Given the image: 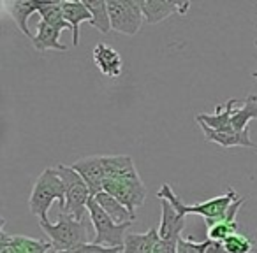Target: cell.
Returning a JSON list of instances; mask_svg holds the SVG:
<instances>
[{
	"instance_id": "cell-17",
	"label": "cell",
	"mask_w": 257,
	"mask_h": 253,
	"mask_svg": "<svg viewBox=\"0 0 257 253\" xmlns=\"http://www.w3.org/2000/svg\"><path fill=\"white\" fill-rule=\"evenodd\" d=\"M62 9H64V16L67 23L72 27V44L78 46L79 44V25L83 22H92V13L86 9L85 2H78V0H71V2H62Z\"/></svg>"
},
{
	"instance_id": "cell-12",
	"label": "cell",
	"mask_w": 257,
	"mask_h": 253,
	"mask_svg": "<svg viewBox=\"0 0 257 253\" xmlns=\"http://www.w3.org/2000/svg\"><path fill=\"white\" fill-rule=\"evenodd\" d=\"M164 244L159 235V228H150L145 234H127L123 253H162Z\"/></svg>"
},
{
	"instance_id": "cell-13",
	"label": "cell",
	"mask_w": 257,
	"mask_h": 253,
	"mask_svg": "<svg viewBox=\"0 0 257 253\" xmlns=\"http://www.w3.org/2000/svg\"><path fill=\"white\" fill-rule=\"evenodd\" d=\"M236 106H238V100L229 99L225 106L218 104L215 107L213 114H197L196 121L208 125L210 129L217 130V132H234V129H232V113H234Z\"/></svg>"
},
{
	"instance_id": "cell-22",
	"label": "cell",
	"mask_w": 257,
	"mask_h": 253,
	"mask_svg": "<svg viewBox=\"0 0 257 253\" xmlns=\"http://www.w3.org/2000/svg\"><path fill=\"white\" fill-rule=\"evenodd\" d=\"M39 15H41V20L46 22L48 25L55 27V29H60V30H71L72 32V27L69 25L64 16L62 2H41Z\"/></svg>"
},
{
	"instance_id": "cell-20",
	"label": "cell",
	"mask_w": 257,
	"mask_h": 253,
	"mask_svg": "<svg viewBox=\"0 0 257 253\" xmlns=\"http://www.w3.org/2000/svg\"><path fill=\"white\" fill-rule=\"evenodd\" d=\"M39 4L41 2H37V0H16L15 4L9 6V11H11L15 23L18 25L20 32L23 36L30 37V39H34V36L29 30V18L32 15H36V13H39Z\"/></svg>"
},
{
	"instance_id": "cell-5",
	"label": "cell",
	"mask_w": 257,
	"mask_h": 253,
	"mask_svg": "<svg viewBox=\"0 0 257 253\" xmlns=\"http://www.w3.org/2000/svg\"><path fill=\"white\" fill-rule=\"evenodd\" d=\"M88 214L92 220V227L95 230V237L92 242L99 246H106V248H123L125 237H127V230L133 223H114L102 207L97 204V200L90 199L88 202Z\"/></svg>"
},
{
	"instance_id": "cell-6",
	"label": "cell",
	"mask_w": 257,
	"mask_h": 253,
	"mask_svg": "<svg viewBox=\"0 0 257 253\" xmlns=\"http://www.w3.org/2000/svg\"><path fill=\"white\" fill-rule=\"evenodd\" d=\"M111 29L123 36H136L145 22L141 2L136 0H109L107 2Z\"/></svg>"
},
{
	"instance_id": "cell-31",
	"label": "cell",
	"mask_w": 257,
	"mask_h": 253,
	"mask_svg": "<svg viewBox=\"0 0 257 253\" xmlns=\"http://www.w3.org/2000/svg\"><path fill=\"white\" fill-rule=\"evenodd\" d=\"M50 253H53V251H50Z\"/></svg>"
},
{
	"instance_id": "cell-8",
	"label": "cell",
	"mask_w": 257,
	"mask_h": 253,
	"mask_svg": "<svg viewBox=\"0 0 257 253\" xmlns=\"http://www.w3.org/2000/svg\"><path fill=\"white\" fill-rule=\"evenodd\" d=\"M72 167L76 169L79 176L85 179L88 185L92 197H95L99 192H104V183H106V169H104L102 155H95V157H86L81 160L74 162Z\"/></svg>"
},
{
	"instance_id": "cell-9",
	"label": "cell",
	"mask_w": 257,
	"mask_h": 253,
	"mask_svg": "<svg viewBox=\"0 0 257 253\" xmlns=\"http://www.w3.org/2000/svg\"><path fill=\"white\" fill-rule=\"evenodd\" d=\"M190 2H168V0H143L141 9H143L145 22L148 25L164 22L171 15L185 16L189 13Z\"/></svg>"
},
{
	"instance_id": "cell-19",
	"label": "cell",
	"mask_w": 257,
	"mask_h": 253,
	"mask_svg": "<svg viewBox=\"0 0 257 253\" xmlns=\"http://www.w3.org/2000/svg\"><path fill=\"white\" fill-rule=\"evenodd\" d=\"M106 179H120L138 174L134 160L128 155H102Z\"/></svg>"
},
{
	"instance_id": "cell-23",
	"label": "cell",
	"mask_w": 257,
	"mask_h": 253,
	"mask_svg": "<svg viewBox=\"0 0 257 253\" xmlns=\"http://www.w3.org/2000/svg\"><path fill=\"white\" fill-rule=\"evenodd\" d=\"M85 6L92 13L90 25L99 30L100 34H109L111 20H109V11H107V2H104V0H88V2H85Z\"/></svg>"
},
{
	"instance_id": "cell-10",
	"label": "cell",
	"mask_w": 257,
	"mask_h": 253,
	"mask_svg": "<svg viewBox=\"0 0 257 253\" xmlns=\"http://www.w3.org/2000/svg\"><path fill=\"white\" fill-rule=\"evenodd\" d=\"M162 216L159 225V235L162 241H178L182 230L185 228V216L178 213L168 200H161Z\"/></svg>"
},
{
	"instance_id": "cell-21",
	"label": "cell",
	"mask_w": 257,
	"mask_h": 253,
	"mask_svg": "<svg viewBox=\"0 0 257 253\" xmlns=\"http://www.w3.org/2000/svg\"><path fill=\"white\" fill-rule=\"evenodd\" d=\"M250 120H257V95L248 93L245 99V102L241 106L234 107L232 113V129L234 132H243L245 129H248Z\"/></svg>"
},
{
	"instance_id": "cell-14",
	"label": "cell",
	"mask_w": 257,
	"mask_h": 253,
	"mask_svg": "<svg viewBox=\"0 0 257 253\" xmlns=\"http://www.w3.org/2000/svg\"><path fill=\"white\" fill-rule=\"evenodd\" d=\"M197 123L201 125V130H203L206 141H210V143H215L222 148H255V143L250 139L248 129H245L243 132H217V130L210 129L208 125L201 123V121H197Z\"/></svg>"
},
{
	"instance_id": "cell-3",
	"label": "cell",
	"mask_w": 257,
	"mask_h": 253,
	"mask_svg": "<svg viewBox=\"0 0 257 253\" xmlns=\"http://www.w3.org/2000/svg\"><path fill=\"white\" fill-rule=\"evenodd\" d=\"M57 200L60 211L65 207V185L62 178L57 174L55 167L44 169L39 174L37 181L34 183L32 193L29 197V207L34 216L39 218V221H50L48 211L50 206Z\"/></svg>"
},
{
	"instance_id": "cell-30",
	"label": "cell",
	"mask_w": 257,
	"mask_h": 253,
	"mask_svg": "<svg viewBox=\"0 0 257 253\" xmlns=\"http://www.w3.org/2000/svg\"><path fill=\"white\" fill-rule=\"evenodd\" d=\"M255 249H257V244H255Z\"/></svg>"
},
{
	"instance_id": "cell-15",
	"label": "cell",
	"mask_w": 257,
	"mask_h": 253,
	"mask_svg": "<svg viewBox=\"0 0 257 253\" xmlns=\"http://www.w3.org/2000/svg\"><path fill=\"white\" fill-rule=\"evenodd\" d=\"M246 197H239L238 200H234L232 202V206L229 207V213L227 216L224 218V220H220L218 223L211 225L210 228H208V239H211V241H218V242H224L227 237H231L232 234H236L238 232V223H236V213L239 211V207L245 204Z\"/></svg>"
},
{
	"instance_id": "cell-24",
	"label": "cell",
	"mask_w": 257,
	"mask_h": 253,
	"mask_svg": "<svg viewBox=\"0 0 257 253\" xmlns=\"http://www.w3.org/2000/svg\"><path fill=\"white\" fill-rule=\"evenodd\" d=\"M8 239L15 246L16 253H50L51 242L39 241V239L25 237V235H9Z\"/></svg>"
},
{
	"instance_id": "cell-1",
	"label": "cell",
	"mask_w": 257,
	"mask_h": 253,
	"mask_svg": "<svg viewBox=\"0 0 257 253\" xmlns=\"http://www.w3.org/2000/svg\"><path fill=\"white\" fill-rule=\"evenodd\" d=\"M157 199L168 200L182 216H187V214H201V216L204 218V221H206V228H210L211 225L218 223V221L227 216L229 207L232 206L234 200L239 199V195L232 188H227V192H225L224 195H218V197H215V199L206 200V202L196 204V206H187V204H183V200L173 192L169 183H164L162 188L157 192Z\"/></svg>"
},
{
	"instance_id": "cell-29",
	"label": "cell",
	"mask_w": 257,
	"mask_h": 253,
	"mask_svg": "<svg viewBox=\"0 0 257 253\" xmlns=\"http://www.w3.org/2000/svg\"><path fill=\"white\" fill-rule=\"evenodd\" d=\"M252 78H257V71H253V72H252Z\"/></svg>"
},
{
	"instance_id": "cell-18",
	"label": "cell",
	"mask_w": 257,
	"mask_h": 253,
	"mask_svg": "<svg viewBox=\"0 0 257 253\" xmlns=\"http://www.w3.org/2000/svg\"><path fill=\"white\" fill-rule=\"evenodd\" d=\"M93 199L97 200L100 207L104 209V213L114 221V223L121 225V223H133L134 221V214H131V211L123 206L118 199H114L111 193L107 192H99Z\"/></svg>"
},
{
	"instance_id": "cell-11",
	"label": "cell",
	"mask_w": 257,
	"mask_h": 253,
	"mask_svg": "<svg viewBox=\"0 0 257 253\" xmlns=\"http://www.w3.org/2000/svg\"><path fill=\"white\" fill-rule=\"evenodd\" d=\"M93 62L99 67V71L102 72L104 76L111 79L120 78L121 69H123V62H121V57L114 48L107 46L104 43H99L95 48H93Z\"/></svg>"
},
{
	"instance_id": "cell-7",
	"label": "cell",
	"mask_w": 257,
	"mask_h": 253,
	"mask_svg": "<svg viewBox=\"0 0 257 253\" xmlns=\"http://www.w3.org/2000/svg\"><path fill=\"white\" fill-rule=\"evenodd\" d=\"M104 192L111 193L114 199L120 200L134 216H136V207L143 206L147 199V186L141 181L140 174L120 179H106Z\"/></svg>"
},
{
	"instance_id": "cell-4",
	"label": "cell",
	"mask_w": 257,
	"mask_h": 253,
	"mask_svg": "<svg viewBox=\"0 0 257 253\" xmlns=\"http://www.w3.org/2000/svg\"><path fill=\"white\" fill-rule=\"evenodd\" d=\"M57 174L62 178L65 185V207L60 213L71 214L74 220L83 221L85 220V213H88V202L92 199V192H90L88 185L85 179L76 172L72 165H57L55 167Z\"/></svg>"
},
{
	"instance_id": "cell-27",
	"label": "cell",
	"mask_w": 257,
	"mask_h": 253,
	"mask_svg": "<svg viewBox=\"0 0 257 253\" xmlns=\"http://www.w3.org/2000/svg\"><path fill=\"white\" fill-rule=\"evenodd\" d=\"M121 251H123V248H106V246H99L95 242H88V244H83L67 253H121Z\"/></svg>"
},
{
	"instance_id": "cell-26",
	"label": "cell",
	"mask_w": 257,
	"mask_h": 253,
	"mask_svg": "<svg viewBox=\"0 0 257 253\" xmlns=\"http://www.w3.org/2000/svg\"><path fill=\"white\" fill-rule=\"evenodd\" d=\"M208 246H210V239H206L203 242H197L194 241L192 235L187 239L180 237L178 246H176V253H206Z\"/></svg>"
},
{
	"instance_id": "cell-16",
	"label": "cell",
	"mask_w": 257,
	"mask_h": 253,
	"mask_svg": "<svg viewBox=\"0 0 257 253\" xmlns=\"http://www.w3.org/2000/svg\"><path fill=\"white\" fill-rule=\"evenodd\" d=\"M37 34L34 36L32 44L37 51H48V50H55V51H67V46L60 43V29H55V27L48 25L46 22L41 20L37 23Z\"/></svg>"
},
{
	"instance_id": "cell-2",
	"label": "cell",
	"mask_w": 257,
	"mask_h": 253,
	"mask_svg": "<svg viewBox=\"0 0 257 253\" xmlns=\"http://www.w3.org/2000/svg\"><path fill=\"white\" fill-rule=\"evenodd\" d=\"M41 230L48 235V241L51 242L53 253H67L83 244L92 242L90 228L85 221H78L67 213H60L57 223L51 221H41Z\"/></svg>"
},
{
	"instance_id": "cell-25",
	"label": "cell",
	"mask_w": 257,
	"mask_h": 253,
	"mask_svg": "<svg viewBox=\"0 0 257 253\" xmlns=\"http://www.w3.org/2000/svg\"><path fill=\"white\" fill-rule=\"evenodd\" d=\"M224 248L227 253H252L253 244L250 242V239L246 237V235L236 232V234H232L231 237L225 239Z\"/></svg>"
},
{
	"instance_id": "cell-28",
	"label": "cell",
	"mask_w": 257,
	"mask_h": 253,
	"mask_svg": "<svg viewBox=\"0 0 257 253\" xmlns=\"http://www.w3.org/2000/svg\"><path fill=\"white\" fill-rule=\"evenodd\" d=\"M206 253H227L224 248V242H218V241H211L210 239V246H208Z\"/></svg>"
}]
</instances>
